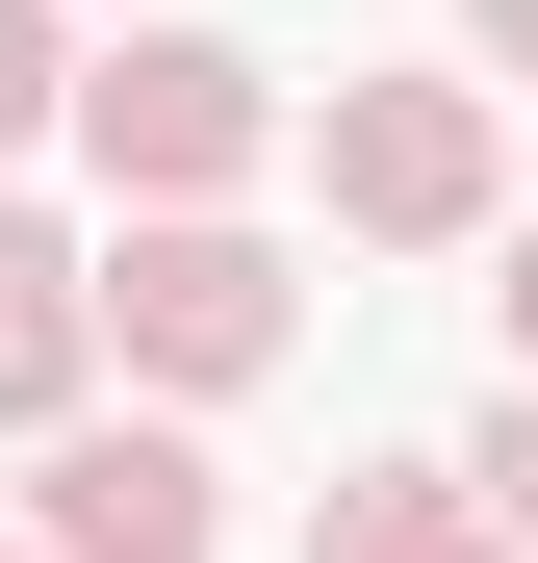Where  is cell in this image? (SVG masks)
<instances>
[{
  "label": "cell",
  "instance_id": "cell-4",
  "mask_svg": "<svg viewBox=\"0 0 538 563\" xmlns=\"http://www.w3.org/2000/svg\"><path fill=\"white\" fill-rule=\"evenodd\" d=\"M26 538L52 563H231V461L179 410H52L26 435Z\"/></svg>",
  "mask_w": 538,
  "mask_h": 563
},
{
  "label": "cell",
  "instance_id": "cell-10",
  "mask_svg": "<svg viewBox=\"0 0 538 563\" xmlns=\"http://www.w3.org/2000/svg\"><path fill=\"white\" fill-rule=\"evenodd\" d=\"M487 308H513V385H538V231H513V282H487Z\"/></svg>",
  "mask_w": 538,
  "mask_h": 563
},
{
  "label": "cell",
  "instance_id": "cell-7",
  "mask_svg": "<svg viewBox=\"0 0 538 563\" xmlns=\"http://www.w3.org/2000/svg\"><path fill=\"white\" fill-rule=\"evenodd\" d=\"M26 129H77V52H52V0H0V154Z\"/></svg>",
  "mask_w": 538,
  "mask_h": 563
},
{
  "label": "cell",
  "instance_id": "cell-5",
  "mask_svg": "<svg viewBox=\"0 0 538 563\" xmlns=\"http://www.w3.org/2000/svg\"><path fill=\"white\" fill-rule=\"evenodd\" d=\"M77 385H103V256H77V231H26V206H0V435H52Z\"/></svg>",
  "mask_w": 538,
  "mask_h": 563
},
{
  "label": "cell",
  "instance_id": "cell-11",
  "mask_svg": "<svg viewBox=\"0 0 538 563\" xmlns=\"http://www.w3.org/2000/svg\"><path fill=\"white\" fill-rule=\"evenodd\" d=\"M0 563H52V538H0Z\"/></svg>",
  "mask_w": 538,
  "mask_h": 563
},
{
  "label": "cell",
  "instance_id": "cell-6",
  "mask_svg": "<svg viewBox=\"0 0 538 563\" xmlns=\"http://www.w3.org/2000/svg\"><path fill=\"white\" fill-rule=\"evenodd\" d=\"M308 563H513V512H487V461H359L308 512Z\"/></svg>",
  "mask_w": 538,
  "mask_h": 563
},
{
  "label": "cell",
  "instance_id": "cell-2",
  "mask_svg": "<svg viewBox=\"0 0 538 563\" xmlns=\"http://www.w3.org/2000/svg\"><path fill=\"white\" fill-rule=\"evenodd\" d=\"M103 333H129V385H179V410H231L256 358L308 333V282L256 256L231 206H129V256H103Z\"/></svg>",
  "mask_w": 538,
  "mask_h": 563
},
{
  "label": "cell",
  "instance_id": "cell-8",
  "mask_svg": "<svg viewBox=\"0 0 538 563\" xmlns=\"http://www.w3.org/2000/svg\"><path fill=\"white\" fill-rule=\"evenodd\" d=\"M487 512H513V563H538V385H513V435H487Z\"/></svg>",
  "mask_w": 538,
  "mask_h": 563
},
{
  "label": "cell",
  "instance_id": "cell-3",
  "mask_svg": "<svg viewBox=\"0 0 538 563\" xmlns=\"http://www.w3.org/2000/svg\"><path fill=\"white\" fill-rule=\"evenodd\" d=\"M308 179H333V231H385V256H462L513 206V154H487V77H333L308 103Z\"/></svg>",
  "mask_w": 538,
  "mask_h": 563
},
{
  "label": "cell",
  "instance_id": "cell-1",
  "mask_svg": "<svg viewBox=\"0 0 538 563\" xmlns=\"http://www.w3.org/2000/svg\"><path fill=\"white\" fill-rule=\"evenodd\" d=\"M77 154H103L129 206H231V179L283 154V77L231 26H129V52H77Z\"/></svg>",
  "mask_w": 538,
  "mask_h": 563
},
{
  "label": "cell",
  "instance_id": "cell-9",
  "mask_svg": "<svg viewBox=\"0 0 538 563\" xmlns=\"http://www.w3.org/2000/svg\"><path fill=\"white\" fill-rule=\"evenodd\" d=\"M462 52H487V77H538V0H462Z\"/></svg>",
  "mask_w": 538,
  "mask_h": 563
}]
</instances>
